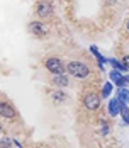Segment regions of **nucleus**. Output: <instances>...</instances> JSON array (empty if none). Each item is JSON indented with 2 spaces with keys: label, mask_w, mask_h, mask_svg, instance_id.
Wrapping results in <instances>:
<instances>
[{
  "label": "nucleus",
  "mask_w": 129,
  "mask_h": 148,
  "mask_svg": "<svg viewBox=\"0 0 129 148\" xmlns=\"http://www.w3.org/2000/svg\"><path fill=\"white\" fill-rule=\"evenodd\" d=\"M66 70H68L70 75L76 77V78H85L87 75H88V72H90L88 65L82 63V61H70V63L66 65Z\"/></svg>",
  "instance_id": "f257e3e1"
},
{
  "label": "nucleus",
  "mask_w": 129,
  "mask_h": 148,
  "mask_svg": "<svg viewBox=\"0 0 129 148\" xmlns=\"http://www.w3.org/2000/svg\"><path fill=\"white\" fill-rule=\"evenodd\" d=\"M46 68H48V72H51L53 75H61L66 72V66L61 63V60L59 58H55V56H51V58L46 60Z\"/></svg>",
  "instance_id": "f03ea898"
},
{
  "label": "nucleus",
  "mask_w": 129,
  "mask_h": 148,
  "mask_svg": "<svg viewBox=\"0 0 129 148\" xmlns=\"http://www.w3.org/2000/svg\"><path fill=\"white\" fill-rule=\"evenodd\" d=\"M83 104H85V107L88 109V111H97L99 106H100V95H97L95 92H90V94L85 95Z\"/></svg>",
  "instance_id": "7ed1b4c3"
},
{
  "label": "nucleus",
  "mask_w": 129,
  "mask_h": 148,
  "mask_svg": "<svg viewBox=\"0 0 129 148\" xmlns=\"http://www.w3.org/2000/svg\"><path fill=\"white\" fill-rule=\"evenodd\" d=\"M29 32H31V34H34V36H38V38L46 36V34H48V26L43 24L41 21H34V22H31V24H29Z\"/></svg>",
  "instance_id": "20e7f679"
},
{
  "label": "nucleus",
  "mask_w": 129,
  "mask_h": 148,
  "mask_svg": "<svg viewBox=\"0 0 129 148\" xmlns=\"http://www.w3.org/2000/svg\"><path fill=\"white\" fill-rule=\"evenodd\" d=\"M36 14L39 15V17H49V15L53 14V7L48 3V2H38V5H36Z\"/></svg>",
  "instance_id": "39448f33"
},
{
  "label": "nucleus",
  "mask_w": 129,
  "mask_h": 148,
  "mask_svg": "<svg viewBox=\"0 0 129 148\" xmlns=\"http://www.w3.org/2000/svg\"><path fill=\"white\" fill-rule=\"evenodd\" d=\"M0 116L12 119V118L15 116V109L12 107V106H10V104H7V102H0Z\"/></svg>",
  "instance_id": "423d86ee"
},
{
  "label": "nucleus",
  "mask_w": 129,
  "mask_h": 148,
  "mask_svg": "<svg viewBox=\"0 0 129 148\" xmlns=\"http://www.w3.org/2000/svg\"><path fill=\"white\" fill-rule=\"evenodd\" d=\"M51 84L53 85H56V87H66L68 84H70V80H68V77L65 73L61 75H53V78H51Z\"/></svg>",
  "instance_id": "0eeeda50"
},
{
  "label": "nucleus",
  "mask_w": 129,
  "mask_h": 148,
  "mask_svg": "<svg viewBox=\"0 0 129 148\" xmlns=\"http://www.w3.org/2000/svg\"><path fill=\"white\" fill-rule=\"evenodd\" d=\"M119 107H121V101L119 99H112L109 102V114L111 116H117L119 114Z\"/></svg>",
  "instance_id": "6e6552de"
},
{
  "label": "nucleus",
  "mask_w": 129,
  "mask_h": 148,
  "mask_svg": "<svg viewBox=\"0 0 129 148\" xmlns=\"http://www.w3.org/2000/svg\"><path fill=\"white\" fill-rule=\"evenodd\" d=\"M119 114L122 116V119H124V126H128L129 124V109L128 106H126V102H121V107H119Z\"/></svg>",
  "instance_id": "1a4fd4ad"
},
{
  "label": "nucleus",
  "mask_w": 129,
  "mask_h": 148,
  "mask_svg": "<svg viewBox=\"0 0 129 148\" xmlns=\"http://www.w3.org/2000/svg\"><path fill=\"white\" fill-rule=\"evenodd\" d=\"M51 101L55 104L65 102V101H66V94H63V92H53V94H51Z\"/></svg>",
  "instance_id": "9d476101"
},
{
  "label": "nucleus",
  "mask_w": 129,
  "mask_h": 148,
  "mask_svg": "<svg viewBox=\"0 0 129 148\" xmlns=\"http://www.w3.org/2000/svg\"><path fill=\"white\" fill-rule=\"evenodd\" d=\"M117 95H119V101H121V102H126V101H129V90H126L124 87H119Z\"/></svg>",
  "instance_id": "9b49d317"
},
{
  "label": "nucleus",
  "mask_w": 129,
  "mask_h": 148,
  "mask_svg": "<svg viewBox=\"0 0 129 148\" xmlns=\"http://www.w3.org/2000/svg\"><path fill=\"white\" fill-rule=\"evenodd\" d=\"M111 92H112V84H111V82H107V84L104 85V89H102L100 97H109V95H111Z\"/></svg>",
  "instance_id": "f8f14e48"
},
{
  "label": "nucleus",
  "mask_w": 129,
  "mask_h": 148,
  "mask_svg": "<svg viewBox=\"0 0 129 148\" xmlns=\"http://www.w3.org/2000/svg\"><path fill=\"white\" fill-rule=\"evenodd\" d=\"M121 77H122V75H121V72H117V70H112V72H111V80H114V82H117Z\"/></svg>",
  "instance_id": "ddd939ff"
},
{
  "label": "nucleus",
  "mask_w": 129,
  "mask_h": 148,
  "mask_svg": "<svg viewBox=\"0 0 129 148\" xmlns=\"http://www.w3.org/2000/svg\"><path fill=\"white\" fill-rule=\"evenodd\" d=\"M115 85H117V87H126V85H128V82H126V77H121V78L115 82Z\"/></svg>",
  "instance_id": "4468645a"
},
{
  "label": "nucleus",
  "mask_w": 129,
  "mask_h": 148,
  "mask_svg": "<svg viewBox=\"0 0 129 148\" xmlns=\"http://www.w3.org/2000/svg\"><path fill=\"white\" fill-rule=\"evenodd\" d=\"M10 143H12L10 140H7V138H3V140L0 141V148H9V147H10Z\"/></svg>",
  "instance_id": "2eb2a0df"
},
{
  "label": "nucleus",
  "mask_w": 129,
  "mask_h": 148,
  "mask_svg": "<svg viewBox=\"0 0 129 148\" xmlns=\"http://www.w3.org/2000/svg\"><path fill=\"white\" fill-rule=\"evenodd\" d=\"M121 63H122V65H124V66L129 70V55H126V56L122 58V61H121Z\"/></svg>",
  "instance_id": "dca6fc26"
},
{
  "label": "nucleus",
  "mask_w": 129,
  "mask_h": 148,
  "mask_svg": "<svg viewBox=\"0 0 129 148\" xmlns=\"http://www.w3.org/2000/svg\"><path fill=\"white\" fill-rule=\"evenodd\" d=\"M126 29L129 31V19H128V21H126Z\"/></svg>",
  "instance_id": "f3484780"
},
{
  "label": "nucleus",
  "mask_w": 129,
  "mask_h": 148,
  "mask_svg": "<svg viewBox=\"0 0 129 148\" xmlns=\"http://www.w3.org/2000/svg\"><path fill=\"white\" fill-rule=\"evenodd\" d=\"M126 82H128V85H129V77H126Z\"/></svg>",
  "instance_id": "a211bd4d"
},
{
  "label": "nucleus",
  "mask_w": 129,
  "mask_h": 148,
  "mask_svg": "<svg viewBox=\"0 0 129 148\" xmlns=\"http://www.w3.org/2000/svg\"><path fill=\"white\" fill-rule=\"evenodd\" d=\"M0 131H2V126H0Z\"/></svg>",
  "instance_id": "6ab92c4d"
},
{
  "label": "nucleus",
  "mask_w": 129,
  "mask_h": 148,
  "mask_svg": "<svg viewBox=\"0 0 129 148\" xmlns=\"http://www.w3.org/2000/svg\"><path fill=\"white\" fill-rule=\"evenodd\" d=\"M128 102H129V101H128Z\"/></svg>",
  "instance_id": "aec40b11"
}]
</instances>
